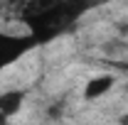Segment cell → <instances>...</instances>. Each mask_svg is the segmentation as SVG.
Segmentation results:
<instances>
[{
  "label": "cell",
  "instance_id": "obj_1",
  "mask_svg": "<svg viewBox=\"0 0 128 125\" xmlns=\"http://www.w3.org/2000/svg\"><path fill=\"white\" fill-rule=\"evenodd\" d=\"M111 86H113V76H96V78H91V81L86 83L84 96H86L89 101H94V98H98V96H104Z\"/></svg>",
  "mask_w": 128,
  "mask_h": 125
},
{
  "label": "cell",
  "instance_id": "obj_2",
  "mask_svg": "<svg viewBox=\"0 0 128 125\" xmlns=\"http://www.w3.org/2000/svg\"><path fill=\"white\" fill-rule=\"evenodd\" d=\"M22 106V96L20 93H5L0 96V113L5 115V118H10V115H15L17 110Z\"/></svg>",
  "mask_w": 128,
  "mask_h": 125
},
{
  "label": "cell",
  "instance_id": "obj_3",
  "mask_svg": "<svg viewBox=\"0 0 128 125\" xmlns=\"http://www.w3.org/2000/svg\"><path fill=\"white\" fill-rule=\"evenodd\" d=\"M118 125H128V113H126V115H121V118H118Z\"/></svg>",
  "mask_w": 128,
  "mask_h": 125
}]
</instances>
